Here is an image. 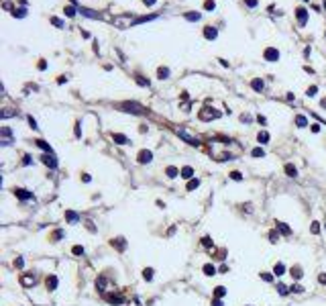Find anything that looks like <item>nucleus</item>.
<instances>
[{
    "label": "nucleus",
    "mask_w": 326,
    "mask_h": 306,
    "mask_svg": "<svg viewBox=\"0 0 326 306\" xmlns=\"http://www.w3.org/2000/svg\"><path fill=\"white\" fill-rule=\"evenodd\" d=\"M65 218H68L69 223H78V220H80V216H78V214H75V212H65Z\"/></svg>",
    "instance_id": "27"
},
{
    "label": "nucleus",
    "mask_w": 326,
    "mask_h": 306,
    "mask_svg": "<svg viewBox=\"0 0 326 306\" xmlns=\"http://www.w3.org/2000/svg\"><path fill=\"white\" fill-rule=\"evenodd\" d=\"M269 239H271V243H277V233L271 231V233H269Z\"/></svg>",
    "instance_id": "46"
},
{
    "label": "nucleus",
    "mask_w": 326,
    "mask_h": 306,
    "mask_svg": "<svg viewBox=\"0 0 326 306\" xmlns=\"http://www.w3.org/2000/svg\"><path fill=\"white\" fill-rule=\"evenodd\" d=\"M51 23H53L55 27H63V23H61V20H59V19H51Z\"/></svg>",
    "instance_id": "51"
},
{
    "label": "nucleus",
    "mask_w": 326,
    "mask_h": 306,
    "mask_svg": "<svg viewBox=\"0 0 326 306\" xmlns=\"http://www.w3.org/2000/svg\"><path fill=\"white\" fill-rule=\"evenodd\" d=\"M96 288H98L100 292H106V278H98V280H96Z\"/></svg>",
    "instance_id": "20"
},
{
    "label": "nucleus",
    "mask_w": 326,
    "mask_h": 306,
    "mask_svg": "<svg viewBox=\"0 0 326 306\" xmlns=\"http://www.w3.org/2000/svg\"><path fill=\"white\" fill-rule=\"evenodd\" d=\"M143 278L147 280V282H151V280H153V269H151V267H147V269L143 272Z\"/></svg>",
    "instance_id": "32"
},
{
    "label": "nucleus",
    "mask_w": 326,
    "mask_h": 306,
    "mask_svg": "<svg viewBox=\"0 0 326 306\" xmlns=\"http://www.w3.org/2000/svg\"><path fill=\"white\" fill-rule=\"evenodd\" d=\"M151 159H153V153L147 149H143L141 153H139V163H149Z\"/></svg>",
    "instance_id": "10"
},
{
    "label": "nucleus",
    "mask_w": 326,
    "mask_h": 306,
    "mask_svg": "<svg viewBox=\"0 0 326 306\" xmlns=\"http://www.w3.org/2000/svg\"><path fill=\"white\" fill-rule=\"evenodd\" d=\"M106 300H108L110 304H122L124 302V296H120V294H106Z\"/></svg>",
    "instance_id": "9"
},
{
    "label": "nucleus",
    "mask_w": 326,
    "mask_h": 306,
    "mask_svg": "<svg viewBox=\"0 0 326 306\" xmlns=\"http://www.w3.org/2000/svg\"><path fill=\"white\" fill-rule=\"evenodd\" d=\"M200 16H202L200 12H190V14H186V19H188V20H200Z\"/></svg>",
    "instance_id": "36"
},
{
    "label": "nucleus",
    "mask_w": 326,
    "mask_h": 306,
    "mask_svg": "<svg viewBox=\"0 0 326 306\" xmlns=\"http://www.w3.org/2000/svg\"><path fill=\"white\" fill-rule=\"evenodd\" d=\"M261 278H263L265 282H271V280H273V276H271V273H261Z\"/></svg>",
    "instance_id": "50"
},
{
    "label": "nucleus",
    "mask_w": 326,
    "mask_h": 306,
    "mask_svg": "<svg viewBox=\"0 0 326 306\" xmlns=\"http://www.w3.org/2000/svg\"><path fill=\"white\" fill-rule=\"evenodd\" d=\"M41 159H43V163H45L47 167H51V170H55V167H57V161H55V155H53V153H45Z\"/></svg>",
    "instance_id": "4"
},
{
    "label": "nucleus",
    "mask_w": 326,
    "mask_h": 306,
    "mask_svg": "<svg viewBox=\"0 0 326 306\" xmlns=\"http://www.w3.org/2000/svg\"><path fill=\"white\" fill-rule=\"evenodd\" d=\"M204 35H206V39H216V29L214 27H206V31H204Z\"/></svg>",
    "instance_id": "16"
},
{
    "label": "nucleus",
    "mask_w": 326,
    "mask_h": 306,
    "mask_svg": "<svg viewBox=\"0 0 326 306\" xmlns=\"http://www.w3.org/2000/svg\"><path fill=\"white\" fill-rule=\"evenodd\" d=\"M177 176H182V171L177 170V167H173V165H169L167 167V178H177Z\"/></svg>",
    "instance_id": "18"
},
{
    "label": "nucleus",
    "mask_w": 326,
    "mask_h": 306,
    "mask_svg": "<svg viewBox=\"0 0 326 306\" xmlns=\"http://www.w3.org/2000/svg\"><path fill=\"white\" fill-rule=\"evenodd\" d=\"M112 139H114L118 145H127V143H129V139H127L124 135H120V133H112Z\"/></svg>",
    "instance_id": "11"
},
{
    "label": "nucleus",
    "mask_w": 326,
    "mask_h": 306,
    "mask_svg": "<svg viewBox=\"0 0 326 306\" xmlns=\"http://www.w3.org/2000/svg\"><path fill=\"white\" fill-rule=\"evenodd\" d=\"M312 233L316 235V233H320V224L318 223H312Z\"/></svg>",
    "instance_id": "49"
},
{
    "label": "nucleus",
    "mask_w": 326,
    "mask_h": 306,
    "mask_svg": "<svg viewBox=\"0 0 326 306\" xmlns=\"http://www.w3.org/2000/svg\"><path fill=\"white\" fill-rule=\"evenodd\" d=\"M14 114H16V110H12V108H4L2 112H0L2 118H10V116H14Z\"/></svg>",
    "instance_id": "24"
},
{
    "label": "nucleus",
    "mask_w": 326,
    "mask_h": 306,
    "mask_svg": "<svg viewBox=\"0 0 326 306\" xmlns=\"http://www.w3.org/2000/svg\"><path fill=\"white\" fill-rule=\"evenodd\" d=\"M35 282H37V276H35V273H25V276L20 278V284L23 286H35Z\"/></svg>",
    "instance_id": "7"
},
{
    "label": "nucleus",
    "mask_w": 326,
    "mask_h": 306,
    "mask_svg": "<svg viewBox=\"0 0 326 306\" xmlns=\"http://www.w3.org/2000/svg\"><path fill=\"white\" fill-rule=\"evenodd\" d=\"M296 125H298V127H308V118L302 116V114H298L296 116Z\"/></svg>",
    "instance_id": "25"
},
{
    "label": "nucleus",
    "mask_w": 326,
    "mask_h": 306,
    "mask_svg": "<svg viewBox=\"0 0 326 306\" xmlns=\"http://www.w3.org/2000/svg\"><path fill=\"white\" fill-rule=\"evenodd\" d=\"M204 273H206V276H214V273H216V267H214L212 263H206L204 265Z\"/></svg>",
    "instance_id": "23"
},
{
    "label": "nucleus",
    "mask_w": 326,
    "mask_h": 306,
    "mask_svg": "<svg viewBox=\"0 0 326 306\" xmlns=\"http://www.w3.org/2000/svg\"><path fill=\"white\" fill-rule=\"evenodd\" d=\"M218 116H220V112H210V108H204L200 112V118L202 121H210V118H218Z\"/></svg>",
    "instance_id": "8"
},
{
    "label": "nucleus",
    "mask_w": 326,
    "mask_h": 306,
    "mask_svg": "<svg viewBox=\"0 0 326 306\" xmlns=\"http://www.w3.org/2000/svg\"><path fill=\"white\" fill-rule=\"evenodd\" d=\"M80 12L84 14V16H90V19H98V16H100L98 12H94V10H90V8H80Z\"/></svg>",
    "instance_id": "15"
},
{
    "label": "nucleus",
    "mask_w": 326,
    "mask_h": 306,
    "mask_svg": "<svg viewBox=\"0 0 326 306\" xmlns=\"http://www.w3.org/2000/svg\"><path fill=\"white\" fill-rule=\"evenodd\" d=\"M306 19H308L306 10H304V8H298V20H300V25H306Z\"/></svg>",
    "instance_id": "22"
},
{
    "label": "nucleus",
    "mask_w": 326,
    "mask_h": 306,
    "mask_svg": "<svg viewBox=\"0 0 326 306\" xmlns=\"http://www.w3.org/2000/svg\"><path fill=\"white\" fill-rule=\"evenodd\" d=\"M14 196L20 198V200H31L33 194H31L29 190H25V188H14Z\"/></svg>",
    "instance_id": "5"
},
{
    "label": "nucleus",
    "mask_w": 326,
    "mask_h": 306,
    "mask_svg": "<svg viewBox=\"0 0 326 306\" xmlns=\"http://www.w3.org/2000/svg\"><path fill=\"white\" fill-rule=\"evenodd\" d=\"M316 90H318L316 86H312V88H308V96H314V94H316Z\"/></svg>",
    "instance_id": "52"
},
{
    "label": "nucleus",
    "mask_w": 326,
    "mask_h": 306,
    "mask_svg": "<svg viewBox=\"0 0 326 306\" xmlns=\"http://www.w3.org/2000/svg\"><path fill=\"white\" fill-rule=\"evenodd\" d=\"M198 186H200V180L198 178H192L190 182H188V190H196Z\"/></svg>",
    "instance_id": "26"
},
{
    "label": "nucleus",
    "mask_w": 326,
    "mask_h": 306,
    "mask_svg": "<svg viewBox=\"0 0 326 306\" xmlns=\"http://www.w3.org/2000/svg\"><path fill=\"white\" fill-rule=\"evenodd\" d=\"M45 284H47V290H55V288H57V278H55V276H49Z\"/></svg>",
    "instance_id": "14"
},
{
    "label": "nucleus",
    "mask_w": 326,
    "mask_h": 306,
    "mask_svg": "<svg viewBox=\"0 0 326 306\" xmlns=\"http://www.w3.org/2000/svg\"><path fill=\"white\" fill-rule=\"evenodd\" d=\"M63 235H65L63 231H55V233H53V241H59V239H63Z\"/></svg>",
    "instance_id": "41"
},
{
    "label": "nucleus",
    "mask_w": 326,
    "mask_h": 306,
    "mask_svg": "<svg viewBox=\"0 0 326 306\" xmlns=\"http://www.w3.org/2000/svg\"><path fill=\"white\" fill-rule=\"evenodd\" d=\"M29 125H31V129H39V127H37V121H35L33 116H29Z\"/></svg>",
    "instance_id": "44"
},
{
    "label": "nucleus",
    "mask_w": 326,
    "mask_h": 306,
    "mask_svg": "<svg viewBox=\"0 0 326 306\" xmlns=\"http://www.w3.org/2000/svg\"><path fill=\"white\" fill-rule=\"evenodd\" d=\"M292 276L296 280H300V278H302V269H300V267H292Z\"/></svg>",
    "instance_id": "39"
},
{
    "label": "nucleus",
    "mask_w": 326,
    "mask_h": 306,
    "mask_svg": "<svg viewBox=\"0 0 326 306\" xmlns=\"http://www.w3.org/2000/svg\"><path fill=\"white\" fill-rule=\"evenodd\" d=\"M157 74H159L161 80H165V78H169V69H167V68H159V69H157Z\"/></svg>",
    "instance_id": "28"
},
{
    "label": "nucleus",
    "mask_w": 326,
    "mask_h": 306,
    "mask_svg": "<svg viewBox=\"0 0 326 306\" xmlns=\"http://www.w3.org/2000/svg\"><path fill=\"white\" fill-rule=\"evenodd\" d=\"M177 135L182 137L186 143H190V145H200V139H198L196 135H192L188 129H177Z\"/></svg>",
    "instance_id": "2"
},
{
    "label": "nucleus",
    "mask_w": 326,
    "mask_h": 306,
    "mask_svg": "<svg viewBox=\"0 0 326 306\" xmlns=\"http://www.w3.org/2000/svg\"><path fill=\"white\" fill-rule=\"evenodd\" d=\"M265 59H267V61H277L279 59V51H277V49H273V47L265 49Z\"/></svg>",
    "instance_id": "6"
},
{
    "label": "nucleus",
    "mask_w": 326,
    "mask_h": 306,
    "mask_svg": "<svg viewBox=\"0 0 326 306\" xmlns=\"http://www.w3.org/2000/svg\"><path fill=\"white\" fill-rule=\"evenodd\" d=\"M204 8H206V10H214V8H216L214 0H206V2H204Z\"/></svg>",
    "instance_id": "35"
},
{
    "label": "nucleus",
    "mask_w": 326,
    "mask_h": 306,
    "mask_svg": "<svg viewBox=\"0 0 326 306\" xmlns=\"http://www.w3.org/2000/svg\"><path fill=\"white\" fill-rule=\"evenodd\" d=\"M320 282H322V284H326V273H320Z\"/></svg>",
    "instance_id": "57"
},
{
    "label": "nucleus",
    "mask_w": 326,
    "mask_h": 306,
    "mask_svg": "<svg viewBox=\"0 0 326 306\" xmlns=\"http://www.w3.org/2000/svg\"><path fill=\"white\" fill-rule=\"evenodd\" d=\"M290 292H296V294H302V292H304V288H302V286H298V284H296V286H292V288H290Z\"/></svg>",
    "instance_id": "40"
},
{
    "label": "nucleus",
    "mask_w": 326,
    "mask_h": 306,
    "mask_svg": "<svg viewBox=\"0 0 326 306\" xmlns=\"http://www.w3.org/2000/svg\"><path fill=\"white\" fill-rule=\"evenodd\" d=\"M285 174H287L290 178H296V176H298V170L293 167L292 163H287V165H285Z\"/></svg>",
    "instance_id": "19"
},
{
    "label": "nucleus",
    "mask_w": 326,
    "mask_h": 306,
    "mask_svg": "<svg viewBox=\"0 0 326 306\" xmlns=\"http://www.w3.org/2000/svg\"><path fill=\"white\" fill-rule=\"evenodd\" d=\"M224 294H226V288H224V286H218L216 290H214V296H216V298H222Z\"/></svg>",
    "instance_id": "29"
},
{
    "label": "nucleus",
    "mask_w": 326,
    "mask_h": 306,
    "mask_svg": "<svg viewBox=\"0 0 326 306\" xmlns=\"http://www.w3.org/2000/svg\"><path fill=\"white\" fill-rule=\"evenodd\" d=\"M14 265H16V267H23V265H25V261H23V259H16V261H14Z\"/></svg>",
    "instance_id": "54"
},
{
    "label": "nucleus",
    "mask_w": 326,
    "mask_h": 306,
    "mask_svg": "<svg viewBox=\"0 0 326 306\" xmlns=\"http://www.w3.org/2000/svg\"><path fill=\"white\" fill-rule=\"evenodd\" d=\"M275 229H277L281 235H290V233H292V229H290L285 223H277V227H275Z\"/></svg>",
    "instance_id": "12"
},
{
    "label": "nucleus",
    "mask_w": 326,
    "mask_h": 306,
    "mask_svg": "<svg viewBox=\"0 0 326 306\" xmlns=\"http://www.w3.org/2000/svg\"><path fill=\"white\" fill-rule=\"evenodd\" d=\"M251 86H253V90L261 92V90H263V82H261V80H253V82H251Z\"/></svg>",
    "instance_id": "30"
},
{
    "label": "nucleus",
    "mask_w": 326,
    "mask_h": 306,
    "mask_svg": "<svg viewBox=\"0 0 326 306\" xmlns=\"http://www.w3.org/2000/svg\"><path fill=\"white\" fill-rule=\"evenodd\" d=\"M71 253H74V255H84V247H82V245H75L74 249H71Z\"/></svg>",
    "instance_id": "37"
},
{
    "label": "nucleus",
    "mask_w": 326,
    "mask_h": 306,
    "mask_svg": "<svg viewBox=\"0 0 326 306\" xmlns=\"http://www.w3.org/2000/svg\"><path fill=\"white\" fill-rule=\"evenodd\" d=\"M0 133H2V145H10V143H12V131L8 129V127H2V129H0Z\"/></svg>",
    "instance_id": "3"
},
{
    "label": "nucleus",
    "mask_w": 326,
    "mask_h": 306,
    "mask_svg": "<svg viewBox=\"0 0 326 306\" xmlns=\"http://www.w3.org/2000/svg\"><path fill=\"white\" fill-rule=\"evenodd\" d=\"M212 306H222V300H220V298H216L214 302H212Z\"/></svg>",
    "instance_id": "56"
},
{
    "label": "nucleus",
    "mask_w": 326,
    "mask_h": 306,
    "mask_svg": "<svg viewBox=\"0 0 326 306\" xmlns=\"http://www.w3.org/2000/svg\"><path fill=\"white\" fill-rule=\"evenodd\" d=\"M283 272H285V265L283 263H275V267H273V273H275V276H283Z\"/></svg>",
    "instance_id": "21"
},
{
    "label": "nucleus",
    "mask_w": 326,
    "mask_h": 306,
    "mask_svg": "<svg viewBox=\"0 0 326 306\" xmlns=\"http://www.w3.org/2000/svg\"><path fill=\"white\" fill-rule=\"evenodd\" d=\"M65 14H68V16H74V14H75L74 6H68V8H65Z\"/></svg>",
    "instance_id": "48"
},
{
    "label": "nucleus",
    "mask_w": 326,
    "mask_h": 306,
    "mask_svg": "<svg viewBox=\"0 0 326 306\" xmlns=\"http://www.w3.org/2000/svg\"><path fill=\"white\" fill-rule=\"evenodd\" d=\"M23 163H25V165H31V157L25 155V157H23Z\"/></svg>",
    "instance_id": "53"
},
{
    "label": "nucleus",
    "mask_w": 326,
    "mask_h": 306,
    "mask_svg": "<svg viewBox=\"0 0 326 306\" xmlns=\"http://www.w3.org/2000/svg\"><path fill=\"white\" fill-rule=\"evenodd\" d=\"M137 82H139L141 86H149V80H143L141 76H137Z\"/></svg>",
    "instance_id": "45"
},
{
    "label": "nucleus",
    "mask_w": 326,
    "mask_h": 306,
    "mask_svg": "<svg viewBox=\"0 0 326 306\" xmlns=\"http://www.w3.org/2000/svg\"><path fill=\"white\" fill-rule=\"evenodd\" d=\"M231 178L234 180V182H238V180H243V176H241V171H232V174H231Z\"/></svg>",
    "instance_id": "42"
},
{
    "label": "nucleus",
    "mask_w": 326,
    "mask_h": 306,
    "mask_svg": "<svg viewBox=\"0 0 326 306\" xmlns=\"http://www.w3.org/2000/svg\"><path fill=\"white\" fill-rule=\"evenodd\" d=\"M14 16H25V14H27V10H25V8H19V10H14Z\"/></svg>",
    "instance_id": "43"
},
{
    "label": "nucleus",
    "mask_w": 326,
    "mask_h": 306,
    "mask_svg": "<svg viewBox=\"0 0 326 306\" xmlns=\"http://www.w3.org/2000/svg\"><path fill=\"white\" fill-rule=\"evenodd\" d=\"M257 139H259V143H267L269 141V133H265V131H261L257 135Z\"/></svg>",
    "instance_id": "31"
},
{
    "label": "nucleus",
    "mask_w": 326,
    "mask_h": 306,
    "mask_svg": "<svg viewBox=\"0 0 326 306\" xmlns=\"http://www.w3.org/2000/svg\"><path fill=\"white\" fill-rule=\"evenodd\" d=\"M120 108L124 112H130V114H143L145 112V108H143L141 104H137V102H122Z\"/></svg>",
    "instance_id": "1"
},
{
    "label": "nucleus",
    "mask_w": 326,
    "mask_h": 306,
    "mask_svg": "<svg viewBox=\"0 0 326 306\" xmlns=\"http://www.w3.org/2000/svg\"><path fill=\"white\" fill-rule=\"evenodd\" d=\"M112 245H116V249H118V251H124V247H127V243H124V239H122V237L114 239V241H112Z\"/></svg>",
    "instance_id": "17"
},
{
    "label": "nucleus",
    "mask_w": 326,
    "mask_h": 306,
    "mask_svg": "<svg viewBox=\"0 0 326 306\" xmlns=\"http://www.w3.org/2000/svg\"><path fill=\"white\" fill-rule=\"evenodd\" d=\"M182 178H186V180H192V178H194V170H192L190 165H186V167L182 170Z\"/></svg>",
    "instance_id": "13"
},
{
    "label": "nucleus",
    "mask_w": 326,
    "mask_h": 306,
    "mask_svg": "<svg viewBox=\"0 0 326 306\" xmlns=\"http://www.w3.org/2000/svg\"><path fill=\"white\" fill-rule=\"evenodd\" d=\"M277 290H279V294H281V296H285V294L290 292V288H287V286H283V284H277Z\"/></svg>",
    "instance_id": "38"
},
{
    "label": "nucleus",
    "mask_w": 326,
    "mask_h": 306,
    "mask_svg": "<svg viewBox=\"0 0 326 306\" xmlns=\"http://www.w3.org/2000/svg\"><path fill=\"white\" fill-rule=\"evenodd\" d=\"M251 155H253V157H263V155H265V151L261 149V147H255V149L251 151Z\"/></svg>",
    "instance_id": "34"
},
{
    "label": "nucleus",
    "mask_w": 326,
    "mask_h": 306,
    "mask_svg": "<svg viewBox=\"0 0 326 306\" xmlns=\"http://www.w3.org/2000/svg\"><path fill=\"white\" fill-rule=\"evenodd\" d=\"M145 4H149V6H153V4H155V0H145Z\"/></svg>",
    "instance_id": "58"
},
{
    "label": "nucleus",
    "mask_w": 326,
    "mask_h": 306,
    "mask_svg": "<svg viewBox=\"0 0 326 306\" xmlns=\"http://www.w3.org/2000/svg\"><path fill=\"white\" fill-rule=\"evenodd\" d=\"M202 245H204V247H210V245H212L210 237H204V239H202Z\"/></svg>",
    "instance_id": "47"
},
{
    "label": "nucleus",
    "mask_w": 326,
    "mask_h": 306,
    "mask_svg": "<svg viewBox=\"0 0 326 306\" xmlns=\"http://www.w3.org/2000/svg\"><path fill=\"white\" fill-rule=\"evenodd\" d=\"M322 106H326V100H322Z\"/></svg>",
    "instance_id": "59"
},
{
    "label": "nucleus",
    "mask_w": 326,
    "mask_h": 306,
    "mask_svg": "<svg viewBox=\"0 0 326 306\" xmlns=\"http://www.w3.org/2000/svg\"><path fill=\"white\" fill-rule=\"evenodd\" d=\"M37 145H39V147H41L43 151H47V153H51V147H49V143H45V141H41V139H39V141H37Z\"/></svg>",
    "instance_id": "33"
},
{
    "label": "nucleus",
    "mask_w": 326,
    "mask_h": 306,
    "mask_svg": "<svg viewBox=\"0 0 326 306\" xmlns=\"http://www.w3.org/2000/svg\"><path fill=\"white\" fill-rule=\"evenodd\" d=\"M247 6H257V0H247Z\"/></svg>",
    "instance_id": "55"
}]
</instances>
